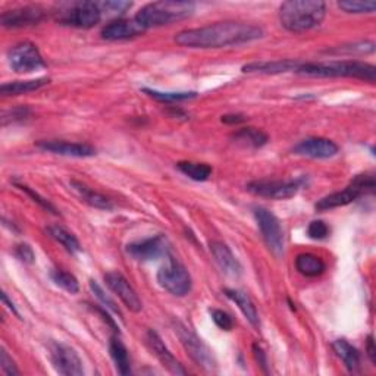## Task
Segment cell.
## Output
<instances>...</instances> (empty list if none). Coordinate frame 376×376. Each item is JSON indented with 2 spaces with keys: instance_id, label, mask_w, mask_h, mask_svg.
I'll return each instance as SVG.
<instances>
[{
  "instance_id": "6da1fadb",
  "label": "cell",
  "mask_w": 376,
  "mask_h": 376,
  "mask_svg": "<svg viewBox=\"0 0 376 376\" xmlns=\"http://www.w3.org/2000/svg\"><path fill=\"white\" fill-rule=\"evenodd\" d=\"M264 36L265 31L259 25L241 21H225L179 31L174 40L176 44L190 48H221L247 44L260 40Z\"/></svg>"
},
{
  "instance_id": "7a4b0ae2",
  "label": "cell",
  "mask_w": 376,
  "mask_h": 376,
  "mask_svg": "<svg viewBox=\"0 0 376 376\" xmlns=\"http://www.w3.org/2000/svg\"><path fill=\"white\" fill-rule=\"evenodd\" d=\"M297 74L320 78H356L373 84L376 68L370 63L358 60H330V62H300Z\"/></svg>"
},
{
  "instance_id": "3957f363",
  "label": "cell",
  "mask_w": 376,
  "mask_h": 376,
  "mask_svg": "<svg viewBox=\"0 0 376 376\" xmlns=\"http://www.w3.org/2000/svg\"><path fill=\"white\" fill-rule=\"evenodd\" d=\"M326 16L320 0H290L280 6V22L291 32H304L319 27Z\"/></svg>"
},
{
  "instance_id": "277c9868",
  "label": "cell",
  "mask_w": 376,
  "mask_h": 376,
  "mask_svg": "<svg viewBox=\"0 0 376 376\" xmlns=\"http://www.w3.org/2000/svg\"><path fill=\"white\" fill-rule=\"evenodd\" d=\"M195 5L193 2H176V0H168V2H153L143 6L136 20L144 28H156L163 25H171L172 22L183 21L193 15Z\"/></svg>"
},
{
  "instance_id": "5b68a950",
  "label": "cell",
  "mask_w": 376,
  "mask_h": 376,
  "mask_svg": "<svg viewBox=\"0 0 376 376\" xmlns=\"http://www.w3.org/2000/svg\"><path fill=\"white\" fill-rule=\"evenodd\" d=\"M375 187H376V183H375V176L372 174L356 175L351 179V183L344 190L326 195V197L320 199L315 205V207L319 212H325V210H331L335 207L347 206L356 202L358 197H362L363 194H372L375 191Z\"/></svg>"
},
{
  "instance_id": "8992f818",
  "label": "cell",
  "mask_w": 376,
  "mask_h": 376,
  "mask_svg": "<svg viewBox=\"0 0 376 376\" xmlns=\"http://www.w3.org/2000/svg\"><path fill=\"white\" fill-rule=\"evenodd\" d=\"M103 13L96 2H71L58 6L56 18L62 25L75 28H93L99 24Z\"/></svg>"
},
{
  "instance_id": "52a82bcc",
  "label": "cell",
  "mask_w": 376,
  "mask_h": 376,
  "mask_svg": "<svg viewBox=\"0 0 376 376\" xmlns=\"http://www.w3.org/2000/svg\"><path fill=\"white\" fill-rule=\"evenodd\" d=\"M172 325L175 334L195 365H199L207 372H214L216 369V361L215 356L212 354V350L181 320H174Z\"/></svg>"
},
{
  "instance_id": "ba28073f",
  "label": "cell",
  "mask_w": 376,
  "mask_h": 376,
  "mask_svg": "<svg viewBox=\"0 0 376 376\" xmlns=\"http://www.w3.org/2000/svg\"><path fill=\"white\" fill-rule=\"evenodd\" d=\"M159 285L175 297H186L191 292L193 280L187 268L175 259H169L157 272Z\"/></svg>"
},
{
  "instance_id": "9c48e42d",
  "label": "cell",
  "mask_w": 376,
  "mask_h": 376,
  "mask_svg": "<svg viewBox=\"0 0 376 376\" xmlns=\"http://www.w3.org/2000/svg\"><path fill=\"white\" fill-rule=\"evenodd\" d=\"M254 218L268 249L276 257H281L285 250V235L281 221L269 209L261 206L254 207Z\"/></svg>"
},
{
  "instance_id": "30bf717a",
  "label": "cell",
  "mask_w": 376,
  "mask_h": 376,
  "mask_svg": "<svg viewBox=\"0 0 376 376\" xmlns=\"http://www.w3.org/2000/svg\"><path fill=\"white\" fill-rule=\"evenodd\" d=\"M9 67L18 74H30L46 68V62L36 44L31 41H21L11 47L8 52Z\"/></svg>"
},
{
  "instance_id": "8fae6325",
  "label": "cell",
  "mask_w": 376,
  "mask_h": 376,
  "mask_svg": "<svg viewBox=\"0 0 376 376\" xmlns=\"http://www.w3.org/2000/svg\"><path fill=\"white\" fill-rule=\"evenodd\" d=\"M304 181L303 179H292V181H280V179H259L247 184V191L259 197L272 200H287L296 195Z\"/></svg>"
},
{
  "instance_id": "7c38bea8",
  "label": "cell",
  "mask_w": 376,
  "mask_h": 376,
  "mask_svg": "<svg viewBox=\"0 0 376 376\" xmlns=\"http://www.w3.org/2000/svg\"><path fill=\"white\" fill-rule=\"evenodd\" d=\"M51 361L58 373L65 376H81L84 375L83 361L78 353L62 342H53L51 346Z\"/></svg>"
},
{
  "instance_id": "4fadbf2b",
  "label": "cell",
  "mask_w": 376,
  "mask_h": 376,
  "mask_svg": "<svg viewBox=\"0 0 376 376\" xmlns=\"http://www.w3.org/2000/svg\"><path fill=\"white\" fill-rule=\"evenodd\" d=\"M127 253L140 261H150L168 256L169 242L163 235H155L150 238H144L141 241L129 242L127 246Z\"/></svg>"
},
{
  "instance_id": "5bb4252c",
  "label": "cell",
  "mask_w": 376,
  "mask_h": 376,
  "mask_svg": "<svg viewBox=\"0 0 376 376\" xmlns=\"http://www.w3.org/2000/svg\"><path fill=\"white\" fill-rule=\"evenodd\" d=\"M105 283L115 292V296L125 304V307L131 312L138 313L143 309V302L138 297L137 291L128 283L127 278L121 272H108L105 275Z\"/></svg>"
},
{
  "instance_id": "9a60e30c",
  "label": "cell",
  "mask_w": 376,
  "mask_h": 376,
  "mask_svg": "<svg viewBox=\"0 0 376 376\" xmlns=\"http://www.w3.org/2000/svg\"><path fill=\"white\" fill-rule=\"evenodd\" d=\"M339 152L338 145L323 137H309L294 145L292 153L309 159H331Z\"/></svg>"
},
{
  "instance_id": "2e32d148",
  "label": "cell",
  "mask_w": 376,
  "mask_h": 376,
  "mask_svg": "<svg viewBox=\"0 0 376 376\" xmlns=\"http://www.w3.org/2000/svg\"><path fill=\"white\" fill-rule=\"evenodd\" d=\"M44 18V9L40 6H21L5 11L0 16V22L5 28H24L37 25Z\"/></svg>"
},
{
  "instance_id": "e0dca14e",
  "label": "cell",
  "mask_w": 376,
  "mask_h": 376,
  "mask_svg": "<svg viewBox=\"0 0 376 376\" xmlns=\"http://www.w3.org/2000/svg\"><path fill=\"white\" fill-rule=\"evenodd\" d=\"M39 149L44 152H51L59 156L67 157H93L96 156V149L90 144L83 143H70V141H40L37 144Z\"/></svg>"
},
{
  "instance_id": "ac0fdd59",
  "label": "cell",
  "mask_w": 376,
  "mask_h": 376,
  "mask_svg": "<svg viewBox=\"0 0 376 376\" xmlns=\"http://www.w3.org/2000/svg\"><path fill=\"white\" fill-rule=\"evenodd\" d=\"M145 30L134 20H115L109 22L102 30V39L108 41H119L128 40L141 36Z\"/></svg>"
},
{
  "instance_id": "d6986e66",
  "label": "cell",
  "mask_w": 376,
  "mask_h": 376,
  "mask_svg": "<svg viewBox=\"0 0 376 376\" xmlns=\"http://www.w3.org/2000/svg\"><path fill=\"white\" fill-rule=\"evenodd\" d=\"M147 342H149L152 351L159 358V362L163 368H167L174 375H187V370L176 361V357L171 353V350L167 347V344L156 331L150 330L147 332Z\"/></svg>"
},
{
  "instance_id": "ffe728a7",
  "label": "cell",
  "mask_w": 376,
  "mask_h": 376,
  "mask_svg": "<svg viewBox=\"0 0 376 376\" xmlns=\"http://www.w3.org/2000/svg\"><path fill=\"white\" fill-rule=\"evenodd\" d=\"M210 253H212V256L215 257L218 266L221 268V271L225 275L231 276V278H238L241 275L242 268H241L240 260L234 256L231 249L228 247L225 242L212 241L210 242Z\"/></svg>"
},
{
  "instance_id": "44dd1931",
  "label": "cell",
  "mask_w": 376,
  "mask_h": 376,
  "mask_svg": "<svg viewBox=\"0 0 376 376\" xmlns=\"http://www.w3.org/2000/svg\"><path fill=\"white\" fill-rule=\"evenodd\" d=\"M299 60L283 59V60H264V62H252L242 67V72L249 74H284V72H296L299 67Z\"/></svg>"
},
{
  "instance_id": "7402d4cb",
  "label": "cell",
  "mask_w": 376,
  "mask_h": 376,
  "mask_svg": "<svg viewBox=\"0 0 376 376\" xmlns=\"http://www.w3.org/2000/svg\"><path fill=\"white\" fill-rule=\"evenodd\" d=\"M223 294L238 306V309L241 310V313L246 316V319L250 322V325L253 326L254 330H260L259 312H257V309H256L253 300L250 299L247 292H244L241 290H235V288H225Z\"/></svg>"
},
{
  "instance_id": "603a6c76",
  "label": "cell",
  "mask_w": 376,
  "mask_h": 376,
  "mask_svg": "<svg viewBox=\"0 0 376 376\" xmlns=\"http://www.w3.org/2000/svg\"><path fill=\"white\" fill-rule=\"evenodd\" d=\"M71 188L79 195L81 200H83L87 205H90L91 207L102 209V210H110L113 207L112 200L108 199L106 195L94 191L93 188L87 187L83 183L75 181V179H72V181H71Z\"/></svg>"
},
{
  "instance_id": "cb8c5ba5",
  "label": "cell",
  "mask_w": 376,
  "mask_h": 376,
  "mask_svg": "<svg viewBox=\"0 0 376 376\" xmlns=\"http://www.w3.org/2000/svg\"><path fill=\"white\" fill-rule=\"evenodd\" d=\"M332 349L350 372H356L361 368V353H358V350L353 347L347 339H335L332 342Z\"/></svg>"
},
{
  "instance_id": "d4e9b609",
  "label": "cell",
  "mask_w": 376,
  "mask_h": 376,
  "mask_svg": "<svg viewBox=\"0 0 376 376\" xmlns=\"http://www.w3.org/2000/svg\"><path fill=\"white\" fill-rule=\"evenodd\" d=\"M51 83L48 78H37V79H27V81H13V83H6L0 87V93L5 97L9 96H21L31 91H37L41 87Z\"/></svg>"
},
{
  "instance_id": "484cf974",
  "label": "cell",
  "mask_w": 376,
  "mask_h": 376,
  "mask_svg": "<svg viewBox=\"0 0 376 376\" xmlns=\"http://www.w3.org/2000/svg\"><path fill=\"white\" fill-rule=\"evenodd\" d=\"M109 351L113 363H115L118 372L124 376L131 375V357L128 353V349L125 347L124 342L118 337H112L109 342Z\"/></svg>"
},
{
  "instance_id": "4316f807",
  "label": "cell",
  "mask_w": 376,
  "mask_h": 376,
  "mask_svg": "<svg viewBox=\"0 0 376 376\" xmlns=\"http://www.w3.org/2000/svg\"><path fill=\"white\" fill-rule=\"evenodd\" d=\"M234 140L237 144H241L244 147H252V149H260L268 144L269 136L259 128L247 127V128H241L240 131L234 134Z\"/></svg>"
},
{
  "instance_id": "83f0119b",
  "label": "cell",
  "mask_w": 376,
  "mask_h": 376,
  "mask_svg": "<svg viewBox=\"0 0 376 376\" xmlns=\"http://www.w3.org/2000/svg\"><path fill=\"white\" fill-rule=\"evenodd\" d=\"M296 269L307 278H315L325 272V261L312 253H302L296 257Z\"/></svg>"
},
{
  "instance_id": "f1b7e54d",
  "label": "cell",
  "mask_w": 376,
  "mask_h": 376,
  "mask_svg": "<svg viewBox=\"0 0 376 376\" xmlns=\"http://www.w3.org/2000/svg\"><path fill=\"white\" fill-rule=\"evenodd\" d=\"M47 233L55 241H58L65 250L70 252L71 254H77V253H79L81 250H83L78 238L72 233L65 230L63 226L51 225V226H47Z\"/></svg>"
},
{
  "instance_id": "f546056e",
  "label": "cell",
  "mask_w": 376,
  "mask_h": 376,
  "mask_svg": "<svg viewBox=\"0 0 376 376\" xmlns=\"http://www.w3.org/2000/svg\"><path fill=\"white\" fill-rule=\"evenodd\" d=\"M176 168L181 171L186 176H188L193 181L203 183L207 181L212 175V167L207 165V163H199V162H178Z\"/></svg>"
},
{
  "instance_id": "4dcf8cb0",
  "label": "cell",
  "mask_w": 376,
  "mask_h": 376,
  "mask_svg": "<svg viewBox=\"0 0 376 376\" xmlns=\"http://www.w3.org/2000/svg\"><path fill=\"white\" fill-rule=\"evenodd\" d=\"M145 94H149L153 97L155 101L162 102V103H176V102H186L191 101L197 97V93L195 91H157L152 89H143Z\"/></svg>"
},
{
  "instance_id": "1f68e13d",
  "label": "cell",
  "mask_w": 376,
  "mask_h": 376,
  "mask_svg": "<svg viewBox=\"0 0 376 376\" xmlns=\"http://www.w3.org/2000/svg\"><path fill=\"white\" fill-rule=\"evenodd\" d=\"M51 276H52V281L58 287H60L65 291H68L70 294H77L79 291V283L72 273L56 269V271H52Z\"/></svg>"
},
{
  "instance_id": "d6a6232c",
  "label": "cell",
  "mask_w": 376,
  "mask_h": 376,
  "mask_svg": "<svg viewBox=\"0 0 376 376\" xmlns=\"http://www.w3.org/2000/svg\"><path fill=\"white\" fill-rule=\"evenodd\" d=\"M375 52V43L373 41H358L347 46H339L328 51V53L335 55H368Z\"/></svg>"
},
{
  "instance_id": "836d02e7",
  "label": "cell",
  "mask_w": 376,
  "mask_h": 376,
  "mask_svg": "<svg viewBox=\"0 0 376 376\" xmlns=\"http://www.w3.org/2000/svg\"><path fill=\"white\" fill-rule=\"evenodd\" d=\"M96 4L103 15H110V16L122 15L133 8V4L125 2V0H103V2H96Z\"/></svg>"
},
{
  "instance_id": "e575fe53",
  "label": "cell",
  "mask_w": 376,
  "mask_h": 376,
  "mask_svg": "<svg viewBox=\"0 0 376 376\" xmlns=\"http://www.w3.org/2000/svg\"><path fill=\"white\" fill-rule=\"evenodd\" d=\"M90 290L93 291L94 296H96L97 299H99V302H101V303L105 306V309L110 310V312H113V313H115V315H118L119 318H122L121 309L118 307V304L115 303V300L110 299V297L108 296V294L105 292V290H103V288H102L99 284H97L94 280H91V281H90Z\"/></svg>"
},
{
  "instance_id": "d590c367",
  "label": "cell",
  "mask_w": 376,
  "mask_h": 376,
  "mask_svg": "<svg viewBox=\"0 0 376 376\" xmlns=\"http://www.w3.org/2000/svg\"><path fill=\"white\" fill-rule=\"evenodd\" d=\"M338 8L347 13H373L376 4L361 2V0H346V2H338Z\"/></svg>"
},
{
  "instance_id": "8d00e7d4",
  "label": "cell",
  "mask_w": 376,
  "mask_h": 376,
  "mask_svg": "<svg viewBox=\"0 0 376 376\" xmlns=\"http://www.w3.org/2000/svg\"><path fill=\"white\" fill-rule=\"evenodd\" d=\"M15 186L16 187H18L21 191H24L27 195H30V197L32 199V202H36L39 206H41L44 210H47V212H52V214L53 215H59V212H58V209L51 203V202H48L47 199H44V197H41V195L39 194V193H36L34 190H32V188H30L28 186H25V184H20V183H15Z\"/></svg>"
},
{
  "instance_id": "74e56055",
  "label": "cell",
  "mask_w": 376,
  "mask_h": 376,
  "mask_svg": "<svg viewBox=\"0 0 376 376\" xmlns=\"http://www.w3.org/2000/svg\"><path fill=\"white\" fill-rule=\"evenodd\" d=\"M209 312H210V316H212V319H214L218 328H221L222 331H233L235 322H234L231 315H228L221 309H210Z\"/></svg>"
},
{
  "instance_id": "f35d334b",
  "label": "cell",
  "mask_w": 376,
  "mask_h": 376,
  "mask_svg": "<svg viewBox=\"0 0 376 376\" xmlns=\"http://www.w3.org/2000/svg\"><path fill=\"white\" fill-rule=\"evenodd\" d=\"M330 233H331V230H330L328 223L323 222V221H312V222L309 223V226H307V235H309V238L316 240V241L328 238Z\"/></svg>"
},
{
  "instance_id": "ab89813d",
  "label": "cell",
  "mask_w": 376,
  "mask_h": 376,
  "mask_svg": "<svg viewBox=\"0 0 376 376\" xmlns=\"http://www.w3.org/2000/svg\"><path fill=\"white\" fill-rule=\"evenodd\" d=\"M15 256L16 259H18L20 261H22V264L25 265H32L36 260V254H34V250H32L31 246H28V244L22 242V244H18V246L15 247Z\"/></svg>"
},
{
  "instance_id": "60d3db41",
  "label": "cell",
  "mask_w": 376,
  "mask_h": 376,
  "mask_svg": "<svg viewBox=\"0 0 376 376\" xmlns=\"http://www.w3.org/2000/svg\"><path fill=\"white\" fill-rule=\"evenodd\" d=\"M0 368H2V370L9 376L20 375L18 368H16V365L13 363V361L9 357L5 349H2V351H0Z\"/></svg>"
},
{
  "instance_id": "b9f144b4",
  "label": "cell",
  "mask_w": 376,
  "mask_h": 376,
  "mask_svg": "<svg viewBox=\"0 0 376 376\" xmlns=\"http://www.w3.org/2000/svg\"><path fill=\"white\" fill-rule=\"evenodd\" d=\"M253 354H254V357H256L257 363H259L261 368H264V369L266 370V368H268V358H266V353H265L264 350H261V347H260L259 344H254V346H253Z\"/></svg>"
},
{
  "instance_id": "7bdbcfd3",
  "label": "cell",
  "mask_w": 376,
  "mask_h": 376,
  "mask_svg": "<svg viewBox=\"0 0 376 376\" xmlns=\"http://www.w3.org/2000/svg\"><path fill=\"white\" fill-rule=\"evenodd\" d=\"M244 121H246V118H244L242 115H240V113H233V115L222 117V122H225L228 125H237V124H241Z\"/></svg>"
},
{
  "instance_id": "ee69618b",
  "label": "cell",
  "mask_w": 376,
  "mask_h": 376,
  "mask_svg": "<svg viewBox=\"0 0 376 376\" xmlns=\"http://www.w3.org/2000/svg\"><path fill=\"white\" fill-rule=\"evenodd\" d=\"M366 351H368V356L370 358V362L372 363H376V349H375V342H373V337L372 335L368 338Z\"/></svg>"
},
{
  "instance_id": "f6af8a7d",
  "label": "cell",
  "mask_w": 376,
  "mask_h": 376,
  "mask_svg": "<svg viewBox=\"0 0 376 376\" xmlns=\"http://www.w3.org/2000/svg\"><path fill=\"white\" fill-rule=\"evenodd\" d=\"M2 300H4V303H5V304H6V306H8V307L12 310V312H13L16 316L20 318L18 310H16V307L13 306V303H12V302H9V299H8V296H6V292H4V294H2Z\"/></svg>"
}]
</instances>
